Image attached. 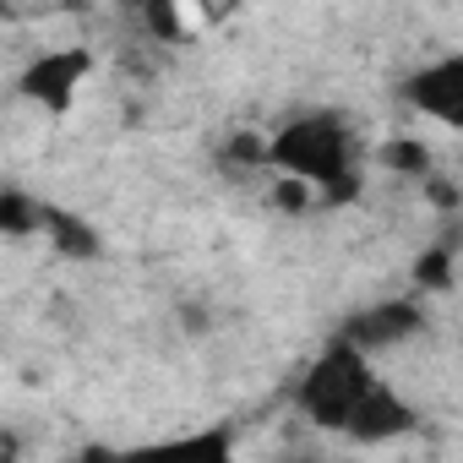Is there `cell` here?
<instances>
[{
    "label": "cell",
    "instance_id": "6da1fadb",
    "mask_svg": "<svg viewBox=\"0 0 463 463\" xmlns=\"http://www.w3.org/2000/svg\"><path fill=\"white\" fill-rule=\"evenodd\" d=\"M262 169H279L311 191V202L344 207L365 191V147L349 115L338 109H300L273 137H262Z\"/></svg>",
    "mask_w": 463,
    "mask_h": 463
},
{
    "label": "cell",
    "instance_id": "7a4b0ae2",
    "mask_svg": "<svg viewBox=\"0 0 463 463\" xmlns=\"http://www.w3.org/2000/svg\"><path fill=\"white\" fill-rule=\"evenodd\" d=\"M382 382V371H376V360L365 354V349H354L349 338H327L306 365H300V376H295V387H289V409L306 420V425H317V430H349V420L360 414V403L371 398V387Z\"/></svg>",
    "mask_w": 463,
    "mask_h": 463
},
{
    "label": "cell",
    "instance_id": "3957f363",
    "mask_svg": "<svg viewBox=\"0 0 463 463\" xmlns=\"http://www.w3.org/2000/svg\"><path fill=\"white\" fill-rule=\"evenodd\" d=\"M425 327H430V311H425V295L414 289V295H387V300L360 306L354 317L338 322V338H349L354 349H365L371 360H382V354L403 349L409 338H420Z\"/></svg>",
    "mask_w": 463,
    "mask_h": 463
},
{
    "label": "cell",
    "instance_id": "277c9868",
    "mask_svg": "<svg viewBox=\"0 0 463 463\" xmlns=\"http://www.w3.org/2000/svg\"><path fill=\"white\" fill-rule=\"evenodd\" d=\"M398 99L403 109L436 120V126H463V55H436V61H420L414 71H403L398 82Z\"/></svg>",
    "mask_w": 463,
    "mask_h": 463
},
{
    "label": "cell",
    "instance_id": "5b68a950",
    "mask_svg": "<svg viewBox=\"0 0 463 463\" xmlns=\"http://www.w3.org/2000/svg\"><path fill=\"white\" fill-rule=\"evenodd\" d=\"M88 71H93V50H50V55H39V61L23 71L17 93H23L28 104H39L44 115H66V109L77 104Z\"/></svg>",
    "mask_w": 463,
    "mask_h": 463
},
{
    "label": "cell",
    "instance_id": "8992f818",
    "mask_svg": "<svg viewBox=\"0 0 463 463\" xmlns=\"http://www.w3.org/2000/svg\"><path fill=\"white\" fill-rule=\"evenodd\" d=\"M414 420H420V414H414V403H409L387 376H382V382L371 387V398L360 403V414L349 420V430H344V436H349V441H360V447H382V441L409 436V430H414Z\"/></svg>",
    "mask_w": 463,
    "mask_h": 463
},
{
    "label": "cell",
    "instance_id": "52a82bcc",
    "mask_svg": "<svg viewBox=\"0 0 463 463\" xmlns=\"http://www.w3.org/2000/svg\"><path fill=\"white\" fill-rule=\"evenodd\" d=\"M452 284H458V246L441 241V246L420 251V262H414V289H420V295H447Z\"/></svg>",
    "mask_w": 463,
    "mask_h": 463
}]
</instances>
